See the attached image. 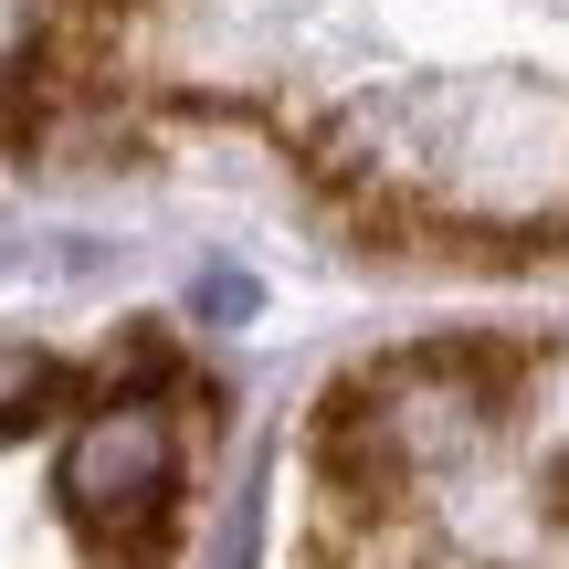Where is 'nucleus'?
I'll return each instance as SVG.
<instances>
[{"mask_svg":"<svg viewBox=\"0 0 569 569\" xmlns=\"http://www.w3.org/2000/svg\"><path fill=\"white\" fill-rule=\"evenodd\" d=\"M169 486H180V432H169L159 401H127V390L106 411H84L74 443H63V465H53L63 517H74L96 549H138V538L169 517Z\"/></svg>","mask_w":569,"mask_h":569,"instance_id":"obj_1","label":"nucleus"},{"mask_svg":"<svg viewBox=\"0 0 569 569\" xmlns=\"http://www.w3.org/2000/svg\"><path fill=\"white\" fill-rule=\"evenodd\" d=\"M53 390H63V369L42 359L32 338H0V432L42 422V411H53Z\"/></svg>","mask_w":569,"mask_h":569,"instance_id":"obj_2","label":"nucleus"},{"mask_svg":"<svg viewBox=\"0 0 569 569\" xmlns=\"http://www.w3.org/2000/svg\"><path fill=\"white\" fill-rule=\"evenodd\" d=\"M190 306H201L211 327H243V317H253V274H232V264H211L201 284H190Z\"/></svg>","mask_w":569,"mask_h":569,"instance_id":"obj_3","label":"nucleus"},{"mask_svg":"<svg viewBox=\"0 0 569 569\" xmlns=\"http://www.w3.org/2000/svg\"><path fill=\"white\" fill-rule=\"evenodd\" d=\"M32 63V0H0V74Z\"/></svg>","mask_w":569,"mask_h":569,"instance_id":"obj_4","label":"nucleus"}]
</instances>
